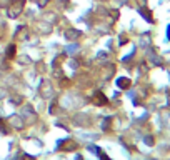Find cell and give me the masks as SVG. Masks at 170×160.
Instances as JSON below:
<instances>
[{
	"instance_id": "cell-3",
	"label": "cell",
	"mask_w": 170,
	"mask_h": 160,
	"mask_svg": "<svg viewBox=\"0 0 170 160\" xmlns=\"http://www.w3.org/2000/svg\"><path fill=\"white\" fill-rule=\"evenodd\" d=\"M14 55H15V45H10L9 48H7V57L14 58Z\"/></svg>"
},
{
	"instance_id": "cell-4",
	"label": "cell",
	"mask_w": 170,
	"mask_h": 160,
	"mask_svg": "<svg viewBox=\"0 0 170 160\" xmlns=\"http://www.w3.org/2000/svg\"><path fill=\"white\" fill-rule=\"evenodd\" d=\"M100 157H102V160H110V159H108V157H105V155H103V154H100Z\"/></svg>"
},
{
	"instance_id": "cell-1",
	"label": "cell",
	"mask_w": 170,
	"mask_h": 160,
	"mask_svg": "<svg viewBox=\"0 0 170 160\" xmlns=\"http://www.w3.org/2000/svg\"><path fill=\"white\" fill-rule=\"evenodd\" d=\"M92 100H93V103H95V105H103V103H107V97H105L102 92H97L95 95H93Z\"/></svg>"
},
{
	"instance_id": "cell-5",
	"label": "cell",
	"mask_w": 170,
	"mask_h": 160,
	"mask_svg": "<svg viewBox=\"0 0 170 160\" xmlns=\"http://www.w3.org/2000/svg\"><path fill=\"white\" fill-rule=\"evenodd\" d=\"M169 38H170V27H169Z\"/></svg>"
},
{
	"instance_id": "cell-2",
	"label": "cell",
	"mask_w": 170,
	"mask_h": 160,
	"mask_svg": "<svg viewBox=\"0 0 170 160\" xmlns=\"http://www.w3.org/2000/svg\"><path fill=\"white\" fill-rule=\"evenodd\" d=\"M117 85H119L120 88H129L130 80L129 78H119V80H117Z\"/></svg>"
}]
</instances>
